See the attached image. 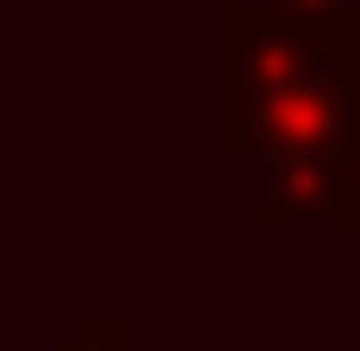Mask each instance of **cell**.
Here are the masks:
<instances>
[{
    "label": "cell",
    "instance_id": "obj_3",
    "mask_svg": "<svg viewBox=\"0 0 360 351\" xmlns=\"http://www.w3.org/2000/svg\"><path fill=\"white\" fill-rule=\"evenodd\" d=\"M34 351H143V326L126 310H76L51 343H34Z\"/></svg>",
    "mask_w": 360,
    "mask_h": 351
},
{
    "label": "cell",
    "instance_id": "obj_2",
    "mask_svg": "<svg viewBox=\"0 0 360 351\" xmlns=\"http://www.w3.org/2000/svg\"><path fill=\"white\" fill-rule=\"evenodd\" d=\"M252 168H260L252 201H243L252 234H293V226L360 234V126L319 134V143H285L269 159H252Z\"/></svg>",
    "mask_w": 360,
    "mask_h": 351
},
{
    "label": "cell",
    "instance_id": "obj_6",
    "mask_svg": "<svg viewBox=\"0 0 360 351\" xmlns=\"http://www.w3.org/2000/svg\"><path fill=\"white\" fill-rule=\"evenodd\" d=\"M0 8H8V0H0Z\"/></svg>",
    "mask_w": 360,
    "mask_h": 351
},
{
    "label": "cell",
    "instance_id": "obj_4",
    "mask_svg": "<svg viewBox=\"0 0 360 351\" xmlns=\"http://www.w3.org/2000/svg\"><path fill=\"white\" fill-rule=\"evenodd\" d=\"M143 8H235V0H143ZM252 8H302V17H352V0H252Z\"/></svg>",
    "mask_w": 360,
    "mask_h": 351
},
{
    "label": "cell",
    "instance_id": "obj_1",
    "mask_svg": "<svg viewBox=\"0 0 360 351\" xmlns=\"http://www.w3.org/2000/svg\"><path fill=\"white\" fill-rule=\"evenodd\" d=\"M360 126V25L302 8H210V151L269 159Z\"/></svg>",
    "mask_w": 360,
    "mask_h": 351
},
{
    "label": "cell",
    "instance_id": "obj_5",
    "mask_svg": "<svg viewBox=\"0 0 360 351\" xmlns=\"http://www.w3.org/2000/svg\"><path fill=\"white\" fill-rule=\"evenodd\" d=\"M352 25H360V0H352Z\"/></svg>",
    "mask_w": 360,
    "mask_h": 351
}]
</instances>
